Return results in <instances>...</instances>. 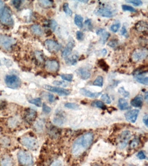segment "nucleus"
<instances>
[{"label":"nucleus","instance_id":"nucleus-28","mask_svg":"<svg viewBox=\"0 0 148 166\" xmlns=\"http://www.w3.org/2000/svg\"><path fill=\"white\" fill-rule=\"evenodd\" d=\"M135 79L137 82L140 84L145 85H148V78L147 77H143V76L141 77L140 76H137L135 77Z\"/></svg>","mask_w":148,"mask_h":166},{"label":"nucleus","instance_id":"nucleus-60","mask_svg":"<svg viewBox=\"0 0 148 166\" xmlns=\"http://www.w3.org/2000/svg\"><path fill=\"white\" fill-rule=\"evenodd\" d=\"M0 107H1V106H0Z\"/></svg>","mask_w":148,"mask_h":166},{"label":"nucleus","instance_id":"nucleus-2","mask_svg":"<svg viewBox=\"0 0 148 166\" xmlns=\"http://www.w3.org/2000/svg\"><path fill=\"white\" fill-rule=\"evenodd\" d=\"M4 81L7 86L11 89H18L21 85V79L15 75H6Z\"/></svg>","mask_w":148,"mask_h":166},{"label":"nucleus","instance_id":"nucleus-4","mask_svg":"<svg viewBox=\"0 0 148 166\" xmlns=\"http://www.w3.org/2000/svg\"><path fill=\"white\" fill-rule=\"evenodd\" d=\"M22 145L25 147L31 150H35L38 147V142L37 140L33 138L24 136L21 139Z\"/></svg>","mask_w":148,"mask_h":166},{"label":"nucleus","instance_id":"nucleus-5","mask_svg":"<svg viewBox=\"0 0 148 166\" xmlns=\"http://www.w3.org/2000/svg\"><path fill=\"white\" fill-rule=\"evenodd\" d=\"M0 17L1 22L3 24L9 25H13L14 24L12 14L11 10L9 7H6L4 8Z\"/></svg>","mask_w":148,"mask_h":166},{"label":"nucleus","instance_id":"nucleus-52","mask_svg":"<svg viewBox=\"0 0 148 166\" xmlns=\"http://www.w3.org/2000/svg\"><path fill=\"white\" fill-rule=\"evenodd\" d=\"M143 122L146 126H148V116L147 115H146L143 118Z\"/></svg>","mask_w":148,"mask_h":166},{"label":"nucleus","instance_id":"nucleus-29","mask_svg":"<svg viewBox=\"0 0 148 166\" xmlns=\"http://www.w3.org/2000/svg\"><path fill=\"white\" fill-rule=\"evenodd\" d=\"M30 104L34 105L37 107H41L42 104L41 100V98H37L36 99H32L28 101Z\"/></svg>","mask_w":148,"mask_h":166},{"label":"nucleus","instance_id":"nucleus-34","mask_svg":"<svg viewBox=\"0 0 148 166\" xmlns=\"http://www.w3.org/2000/svg\"><path fill=\"white\" fill-rule=\"evenodd\" d=\"M118 92L124 97H128L129 96V93L125 90L123 87H121L118 89Z\"/></svg>","mask_w":148,"mask_h":166},{"label":"nucleus","instance_id":"nucleus-36","mask_svg":"<svg viewBox=\"0 0 148 166\" xmlns=\"http://www.w3.org/2000/svg\"><path fill=\"white\" fill-rule=\"evenodd\" d=\"M101 99L106 104H110L111 103V99L107 94H105L102 95L101 96Z\"/></svg>","mask_w":148,"mask_h":166},{"label":"nucleus","instance_id":"nucleus-42","mask_svg":"<svg viewBox=\"0 0 148 166\" xmlns=\"http://www.w3.org/2000/svg\"><path fill=\"white\" fill-rule=\"evenodd\" d=\"M42 110L44 113L46 114H49L51 111V109L48 106L46 105L44 103L42 105Z\"/></svg>","mask_w":148,"mask_h":166},{"label":"nucleus","instance_id":"nucleus-40","mask_svg":"<svg viewBox=\"0 0 148 166\" xmlns=\"http://www.w3.org/2000/svg\"><path fill=\"white\" fill-rule=\"evenodd\" d=\"M39 2L41 4L43 5L45 7L46 6H50L52 4L53 1H47V0H41V1H39Z\"/></svg>","mask_w":148,"mask_h":166},{"label":"nucleus","instance_id":"nucleus-14","mask_svg":"<svg viewBox=\"0 0 148 166\" xmlns=\"http://www.w3.org/2000/svg\"><path fill=\"white\" fill-rule=\"evenodd\" d=\"M37 116L36 111L31 108H28L25 111L24 115L25 120L28 123H31L35 120Z\"/></svg>","mask_w":148,"mask_h":166},{"label":"nucleus","instance_id":"nucleus-32","mask_svg":"<svg viewBox=\"0 0 148 166\" xmlns=\"http://www.w3.org/2000/svg\"><path fill=\"white\" fill-rule=\"evenodd\" d=\"M65 107L70 109H77L79 108V106L75 103H67L64 105Z\"/></svg>","mask_w":148,"mask_h":166},{"label":"nucleus","instance_id":"nucleus-41","mask_svg":"<svg viewBox=\"0 0 148 166\" xmlns=\"http://www.w3.org/2000/svg\"><path fill=\"white\" fill-rule=\"evenodd\" d=\"M53 84L56 86L65 87H66L68 85V84L67 83L63 82V81H55L53 82Z\"/></svg>","mask_w":148,"mask_h":166},{"label":"nucleus","instance_id":"nucleus-15","mask_svg":"<svg viewBox=\"0 0 148 166\" xmlns=\"http://www.w3.org/2000/svg\"><path fill=\"white\" fill-rule=\"evenodd\" d=\"M96 14L98 16L111 18L113 16V12L110 9L107 8H99L96 11Z\"/></svg>","mask_w":148,"mask_h":166},{"label":"nucleus","instance_id":"nucleus-11","mask_svg":"<svg viewBox=\"0 0 148 166\" xmlns=\"http://www.w3.org/2000/svg\"><path fill=\"white\" fill-rule=\"evenodd\" d=\"M75 46V42L73 39H71L66 44V46L62 50V56L65 59L68 58L72 53V50Z\"/></svg>","mask_w":148,"mask_h":166},{"label":"nucleus","instance_id":"nucleus-43","mask_svg":"<svg viewBox=\"0 0 148 166\" xmlns=\"http://www.w3.org/2000/svg\"><path fill=\"white\" fill-rule=\"evenodd\" d=\"M77 38L79 41L83 40L84 38V35L82 32L77 31L76 33Z\"/></svg>","mask_w":148,"mask_h":166},{"label":"nucleus","instance_id":"nucleus-30","mask_svg":"<svg viewBox=\"0 0 148 166\" xmlns=\"http://www.w3.org/2000/svg\"><path fill=\"white\" fill-rule=\"evenodd\" d=\"M92 106L94 107H97V108L104 109L105 108V105L104 103L100 100H95L92 103Z\"/></svg>","mask_w":148,"mask_h":166},{"label":"nucleus","instance_id":"nucleus-53","mask_svg":"<svg viewBox=\"0 0 148 166\" xmlns=\"http://www.w3.org/2000/svg\"><path fill=\"white\" fill-rule=\"evenodd\" d=\"M52 166H63V165L61 161L60 160H56L53 163Z\"/></svg>","mask_w":148,"mask_h":166},{"label":"nucleus","instance_id":"nucleus-1","mask_svg":"<svg viewBox=\"0 0 148 166\" xmlns=\"http://www.w3.org/2000/svg\"><path fill=\"white\" fill-rule=\"evenodd\" d=\"M93 139L94 135L91 133H86L79 138L73 144L72 154L75 157L80 155L90 146Z\"/></svg>","mask_w":148,"mask_h":166},{"label":"nucleus","instance_id":"nucleus-18","mask_svg":"<svg viewBox=\"0 0 148 166\" xmlns=\"http://www.w3.org/2000/svg\"><path fill=\"white\" fill-rule=\"evenodd\" d=\"M1 166H13L12 160L8 155H4L0 158Z\"/></svg>","mask_w":148,"mask_h":166},{"label":"nucleus","instance_id":"nucleus-20","mask_svg":"<svg viewBox=\"0 0 148 166\" xmlns=\"http://www.w3.org/2000/svg\"><path fill=\"white\" fill-rule=\"evenodd\" d=\"M135 28L139 32H144L147 31V23L146 22L143 21H140L136 24Z\"/></svg>","mask_w":148,"mask_h":166},{"label":"nucleus","instance_id":"nucleus-6","mask_svg":"<svg viewBox=\"0 0 148 166\" xmlns=\"http://www.w3.org/2000/svg\"><path fill=\"white\" fill-rule=\"evenodd\" d=\"M148 55V51L146 49H137L135 50L132 55V61L137 63L144 60Z\"/></svg>","mask_w":148,"mask_h":166},{"label":"nucleus","instance_id":"nucleus-17","mask_svg":"<svg viewBox=\"0 0 148 166\" xmlns=\"http://www.w3.org/2000/svg\"><path fill=\"white\" fill-rule=\"evenodd\" d=\"M79 93L82 95L86 97H89L91 98H95L98 97L102 94V92H97L93 93L85 88H81L79 90Z\"/></svg>","mask_w":148,"mask_h":166},{"label":"nucleus","instance_id":"nucleus-50","mask_svg":"<svg viewBox=\"0 0 148 166\" xmlns=\"http://www.w3.org/2000/svg\"><path fill=\"white\" fill-rule=\"evenodd\" d=\"M4 3L2 1H0V17L4 9Z\"/></svg>","mask_w":148,"mask_h":166},{"label":"nucleus","instance_id":"nucleus-24","mask_svg":"<svg viewBox=\"0 0 148 166\" xmlns=\"http://www.w3.org/2000/svg\"><path fill=\"white\" fill-rule=\"evenodd\" d=\"M98 65L100 68L105 72H107L108 71L109 67L104 59H100L99 60L98 62Z\"/></svg>","mask_w":148,"mask_h":166},{"label":"nucleus","instance_id":"nucleus-23","mask_svg":"<svg viewBox=\"0 0 148 166\" xmlns=\"http://www.w3.org/2000/svg\"><path fill=\"white\" fill-rule=\"evenodd\" d=\"M83 21H84V18L81 15L77 14L75 15V24L80 29L83 27Z\"/></svg>","mask_w":148,"mask_h":166},{"label":"nucleus","instance_id":"nucleus-54","mask_svg":"<svg viewBox=\"0 0 148 166\" xmlns=\"http://www.w3.org/2000/svg\"><path fill=\"white\" fill-rule=\"evenodd\" d=\"M17 120L16 119L12 118L11 119V123H10V125H11V126H14L15 125H17Z\"/></svg>","mask_w":148,"mask_h":166},{"label":"nucleus","instance_id":"nucleus-48","mask_svg":"<svg viewBox=\"0 0 148 166\" xmlns=\"http://www.w3.org/2000/svg\"><path fill=\"white\" fill-rule=\"evenodd\" d=\"M85 25L87 26L88 29L89 30H91L92 29V24L91 23V20L88 19L85 22Z\"/></svg>","mask_w":148,"mask_h":166},{"label":"nucleus","instance_id":"nucleus-44","mask_svg":"<svg viewBox=\"0 0 148 166\" xmlns=\"http://www.w3.org/2000/svg\"><path fill=\"white\" fill-rule=\"evenodd\" d=\"M57 26V22L55 20H52L51 21V23H50V26H51V29L53 32L55 31L56 27Z\"/></svg>","mask_w":148,"mask_h":166},{"label":"nucleus","instance_id":"nucleus-55","mask_svg":"<svg viewBox=\"0 0 148 166\" xmlns=\"http://www.w3.org/2000/svg\"><path fill=\"white\" fill-rule=\"evenodd\" d=\"M105 30L104 29H102V28H99L96 31V33L97 34V35H100L104 31H105Z\"/></svg>","mask_w":148,"mask_h":166},{"label":"nucleus","instance_id":"nucleus-51","mask_svg":"<svg viewBox=\"0 0 148 166\" xmlns=\"http://www.w3.org/2000/svg\"><path fill=\"white\" fill-rule=\"evenodd\" d=\"M48 97L49 102H51V103H53L54 101V96L52 94H48Z\"/></svg>","mask_w":148,"mask_h":166},{"label":"nucleus","instance_id":"nucleus-3","mask_svg":"<svg viewBox=\"0 0 148 166\" xmlns=\"http://www.w3.org/2000/svg\"><path fill=\"white\" fill-rule=\"evenodd\" d=\"M18 157L19 162L23 165H31L33 162L31 155L27 151L20 150L18 152Z\"/></svg>","mask_w":148,"mask_h":166},{"label":"nucleus","instance_id":"nucleus-7","mask_svg":"<svg viewBox=\"0 0 148 166\" xmlns=\"http://www.w3.org/2000/svg\"><path fill=\"white\" fill-rule=\"evenodd\" d=\"M16 43V40L13 38L6 35H0V46L4 49L9 50L13 45Z\"/></svg>","mask_w":148,"mask_h":166},{"label":"nucleus","instance_id":"nucleus-45","mask_svg":"<svg viewBox=\"0 0 148 166\" xmlns=\"http://www.w3.org/2000/svg\"><path fill=\"white\" fill-rule=\"evenodd\" d=\"M120 33L122 35L124 36V37L127 38L128 37V33L126 29V27L125 26H123L122 28H121V31H120Z\"/></svg>","mask_w":148,"mask_h":166},{"label":"nucleus","instance_id":"nucleus-13","mask_svg":"<svg viewBox=\"0 0 148 166\" xmlns=\"http://www.w3.org/2000/svg\"><path fill=\"white\" fill-rule=\"evenodd\" d=\"M139 110L135 109L128 111L125 113V117L126 120L131 123H135L138 116Z\"/></svg>","mask_w":148,"mask_h":166},{"label":"nucleus","instance_id":"nucleus-49","mask_svg":"<svg viewBox=\"0 0 148 166\" xmlns=\"http://www.w3.org/2000/svg\"><path fill=\"white\" fill-rule=\"evenodd\" d=\"M137 156L140 160L145 159L146 158V155H145L144 152L142 151H139V152L138 153Z\"/></svg>","mask_w":148,"mask_h":166},{"label":"nucleus","instance_id":"nucleus-16","mask_svg":"<svg viewBox=\"0 0 148 166\" xmlns=\"http://www.w3.org/2000/svg\"><path fill=\"white\" fill-rule=\"evenodd\" d=\"M77 74L84 80H86L90 77L91 76L90 72L85 67H80L76 71Z\"/></svg>","mask_w":148,"mask_h":166},{"label":"nucleus","instance_id":"nucleus-25","mask_svg":"<svg viewBox=\"0 0 148 166\" xmlns=\"http://www.w3.org/2000/svg\"><path fill=\"white\" fill-rule=\"evenodd\" d=\"M32 31L34 33L38 35H42L43 34V31L42 28L39 26L37 25H33L32 26Z\"/></svg>","mask_w":148,"mask_h":166},{"label":"nucleus","instance_id":"nucleus-10","mask_svg":"<svg viewBox=\"0 0 148 166\" xmlns=\"http://www.w3.org/2000/svg\"><path fill=\"white\" fill-rule=\"evenodd\" d=\"M45 45L47 50L51 52H58L62 48L61 45L52 40H46L45 41Z\"/></svg>","mask_w":148,"mask_h":166},{"label":"nucleus","instance_id":"nucleus-12","mask_svg":"<svg viewBox=\"0 0 148 166\" xmlns=\"http://www.w3.org/2000/svg\"><path fill=\"white\" fill-rule=\"evenodd\" d=\"M59 63L56 60H49L45 63L46 69L51 72H56L59 69Z\"/></svg>","mask_w":148,"mask_h":166},{"label":"nucleus","instance_id":"nucleus-56","mask_svg":"<svg viewBox=\"0 0 148 166\" xmlns=\"http://www.w3.org/2000/svg\"><path fill=\"white\" fill-rule=\"evenodd\" d=\"M101 54L103 56H105L107 54V50L106 49H104L103 50H101L100 51Z\"/></svg>","mask_w":148,"mask_h":166},{"label":"nucleus","instance_id":"nucleus-8","mask_svg":"<svg viewBox=\"0 0 148 166\" xmlns=\"http://www.w3.org/2000/svg\"><path fill=\"white\" fill-rule=\"evenodd\" d=\"M43 87L49 92L56 93L61 96H66L69 95L70 94V92L69 90L61 87L51 86L49 85H44Z\"/></svg>","mask_w":148,"mask_h":166},{"label":"nucleus","instance_id":"nucleus-22","mask_svg":"<svg viewBox=\"0 0 148 166\" xmlns=\"http://www.w3.org/2000/svg\"><path fill=\"white\" fill-rule=\"evenodd\" d=\"M118 106L121 110H127L130 108L129 106L128 103L124 98H120L119 100Z\"/></svg>","mask_w":148,"mask_h":166},{"label":"nucleus","instance_id":"nucleus-27","mask_svg":"<svg viewBox=\"0 0 148 166\" xmlns=\"http://www.w3.org/2000/svg\"><path fill=\"white\" fill-rule=\"evenodd\" d=\"M103 83H104V78L103 77L101 76H98L93 82V85L96 86L102 87L103 86Z\"/></svg>","mask_w":148,"mask_h":166},{"label":"nucleus","instance_id":"nucleus-38","mask_svg":"<svg viewBox=\"0 0 148 166\" xmlns=\"http://www.w3.org/2000/svg\"><path fill=\"white\" fill-rule=\"evenodd\" d=\"M118 42L116 40H111L107 44L108 46L113 48H116V47L118 45Z\"/></svg>","mask_w":148,"mask_h":166},{"label":"nucleus","instance_id":"nucleus-59","mask_svg":"<svg viewBox=\"0 0 148 166\" xmlns=\"http://www.w3.org/2000/svg\"><path fill=\"white\" fill-rule=\"evenodd\" d=\"M94 166H99V165H94Z\"/></svg>","mask_w":148,"mask_h":166},{"label":"nucleus","instance_id":"nucleus-19","mask_svg":"<svg viewBox=\"0 0 148 166\" xmlns=\"http://www.w3.org/2000/svg\"><path fill=\"white\" fill-rule=\"evenodd\" d=\"M143 103V98L142 96L139 95L133 98L130 102L132 106L135 107H141L142 106Z\"/></svg>","mask_w":148,"mask_h":166},{"label":"nucleus","instance_id":"nucleus-58","mask_svg":"<svg viewBox=\"0 0 148 166\" xmlns=\"http://www.w3.org/2000/svg\"><path fill=\"white\" fill-rule=\"evenodd\" d=\"M79 1L81 2L87 3V2L88 1Z\"/></svg>","mask_w":148,"mask_h":166},{"label":"nucleus","instance_id":"nucleus-37","mask_svg":"<svg viewBox=\"0 0 148 166\" xmlns=\"http://www.w3.org/2000/svg\"><path fill=\"white\" fill-rule=\"evenodd\" d=\"M126 1L136 6H141L142 4V2L140 0H129V1Z\"/></svg>","mask_w":148,"mask_h":166},{"label":"nucleus","instance_id":"nucleus-47","mask_svg":"<svg viewBox=\"0 0 148 166\" xmlns=\"http://www.w3.org/2000/svg\"><path fill=\"white\" fill-rule=\"evenodd\" d=\"M43 128V124L41 121L37 122L35 124V128L37 129V131H41Z\"/></svg>","mask_w":148,"mask_h":166},{"label":"nucleus","instance_id":"nucleus-35","mask_svg":"<svg viewBox=\"0 0 148 166\" xmlns=\"http://www.w3.org/2000/svg\"><path fill=\"white\" fill-rule=\"evenodd\" d=\"M122 9L124 11H128L131 12H137V11L136 9H134L132 6L129 5H122Z\"/></svg>","mask_w":148,"mask_h":166},{"label":"nucleus","instance_id":"nucleus-39","mask_svg":"<svg viewBox=\"0 0 148 166\" xmlns=\"http://www.w3.org/2000/svg\"><path fill=\"white\" fill-rule=\"evenodd\" d=\"M120 27V23H116V24H113V25L111 26L110 29V30L113 33H117V32L118 31Z\"/></svg>","mask_w":148,"mask_h":166},{"label":"nucleus","instance_id":"nucleus-57","mask_svg":"<svg viewBox=\"0 0 148 166\" xmlns=\"http://www.w3.org/2000/svg\"><path fill=\"white\" fill-rule=\"evenodd\" d=\"M148 92H146V93H145V100H147V101H148Z\"/></svg>","mask_w":148,"mask_h":166},{"label":"nucleus","instance_id":"nucleus-26","mask_svg":"<svg viewBox=\"0 0 148 166\" xmlns=\"http://www.w3.org/2000/svg\"><path fill=\"white\" fill-rule=\"evenodd\" d=\"M101 38L99 40V41L102 44H105L107 40H108L109 36H110V33L105 31L103 33L101 34Z\"/></svg>","mask_w":148,"mask_h":166},{"label":"nucleus","instance_id":"nucleus-31","mask_svg":"<svg viewBox=\"0 0 148 166\" xmlns=\"http://www.w3.org/2000/svg\"><path fill=\"white\" fill-rule=\"evenodd\" d=\"M63 9L64 12L66 13V15L71 16L73 14V12L69 8V4L67 3L64 4L63 6Z\"/></svg>","mask_w":148,"mask_h":166},{"label":"nucleus","instance_id":"nucleus-33","mask_svg":"<svg viewBox=\"0 0 148 166\" xmlns=\"http://www.w3.org/2000/svg\"><path fill=\"white\" fill-rule=\"evenodd\" d=\"M60 76L63 80L67 82H71L73 80V74H62L60 75Z\"/></svg>","mask_w":148,"mask_h":166},{"label":"nucleus","instance_id":"nucleus-46","mask_svg":"<svg viewBox=\"0 0 148 166\" xmlns=\"http://www.w3.org/2000/svg\"><path fill=\"white\" fill-rule=\"evenodd\" d=\"M13 4L14 6L16 8V9H19L21 5V4L22 3V1H19V0H15V1H12Z\"/></svg>","mask_w":148,"mask_h":166},{"label":"nucleus","instance_id":"nucleus-21","mask_svg":"<svg viewBox=\"0 0 148 166\" xmlns=\"http://www.w3.org/2000/svg\"><path fill=\"white\" fill-rule=\"evenodd\" d=\"M78 58V55L74 54L70 57H68L65 59L66 63L69 65H75L77 63Z\"/></svg>","mask_w":148,"mask_h":166},{"label":"nucleus","instance_id":"nucleus-9","mask_svg":"<svg viewBox=\"0 0 148 166\" xmlns=\"http://www.w3.org/2000/svg\"><path fill=\"white\" fill-rule=\"evenodd\" d=\"M131 137V133L129 131L126 130L123 131L119 137V148H124L127 145L128 142Z\"/></svg>","mask_w":148,"mask_h":166}]
</instances>
